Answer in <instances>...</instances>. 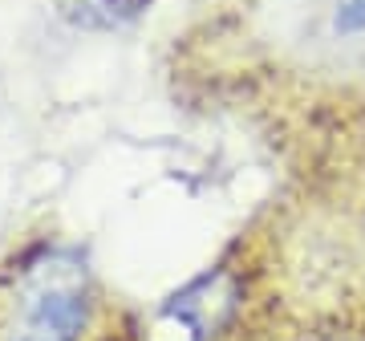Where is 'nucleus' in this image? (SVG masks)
Wrapping results in <instances>:
<instances>
[{"mask_svg":"<svg viewBox=\"0 0 365 341\" xmlns=\"http://www.w3.org/2000/svg\"><path fill=\"white\" fill-rule=\"evenodd\" d=\"M90 317V268L78 252H45L13 292L4 341H78Z\"/></svg>","mask_w":365,"mask_h":341,"instance_id":"nucleus-1","label":"nucleus"},{"mask_svg":"<svg viewBox=\"0 0 365 341\" xmlns=\"http://www.w3.org/2000/svg\"><path fill=\"white\" fill-rule=\"evenodd\" d=\"M232 305H235L232 280H227V276H203V280H195L191 289H182L179 297H170L167 317H175L179 325H187V333L207 337L211 329L232 313Z\"/></svg>","mask_w":365,"mask_h":341,"instance_id":"nucleus-2","label":"nucleus"},{"mask_svg":"<svg viewBox=\"0 0 365 341\" xmlns=\"http://www.w3.org/2000/svg\"><path fill=\"white\" fill-rule=\"evenodd\" d=\"M333 29L353 37L365 33V0H337V13H333Z\"/></svg>","mask_w":365,"mask_h":341,"instance_id":"nucleus-3","label":"nucleus"}]
</instances>
